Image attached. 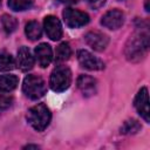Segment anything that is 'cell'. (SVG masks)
Segmentation results:
<instances>
[{
  "mask_svg": "<svg viewBox=\"0 0 150 150\" xmlns=\"http://www.w3.org/2000/svg\"><path fill=\"white\" fill-rule=\"evenodd\" d=\"M149 49V33L148 30H141L135 33L128 40L124 54L129 61H139Z\"/></svg>",
  "mask_w": 150,
  "mask_h": 150,
  "instance_id": "cell-1",
  "label": "cell"
},
{
  "mask_svg": "<svg viewBox=\"0 0 150 150\" xmlns=\"http://www.w3.org/2000/svg\"><path fill=\"white\" fill-rule=\"evenodd\" d=\"M26 118L36 131H43L50 123L52 112L45 103H38L28 109Z\"/></svg>",
  "mask_w": 150,
  "mask_h": 150,
  "instance_id": "cell-2",
  "label": "cell"
},
{
  "mask_svg": "<svg viewBox=\"0 0 150 150\" xmlns=\"http://www.w3.org/2000/svg\"><path fill=\"white\" fill-rule=\"evenodd\" d=\"M22 90L30 100H38L42 97L47 91V86L43 79L39 75H27L22 83Z\"/></svg>",
  "mask_w": 150,
  "mask_h": 150,
  "instance_id": "cell-3",
  "label": "cell"
},
{
  "mask_svg": "<svg viewBox=\"0 0 150 150\" xmlns=\"http://www.w3.org/2000/svg\"><path fill=\"white\" fill-rule=\"evenodd\" d=\"M71 83V71L66 66H57L50 74L49 77V86L50 88L56 91L61 93L69 88Z\"/></svg>",
  "mask_w": 150,
  "mask_h": 150,
  "instance_id": "cell-4",
  "label": "cell"
},
{
  "mask_svg": "<svg viewBox=\"0 0 150 150\" xmlns=\"http://www.w3.org/2000/svg\"><path fill=\"white\" fill-rule=\"evenodd\" d=\"M63 20L69 28H79L89 22V15L86 12L74 9V8H66L62 13Z\"/></svg>",
  "mask_w": 150,
  "mask_h": 150,
  "instance_id": "cell-5",
  "label": "cell"
},
{
  "mask_svg": "<svg viewBox=\"0 0 150 150\" xmlns=\"http://www.w3.org/2000/svg\"><path fill=\"white\" fill-rule=\"evenodd\" d=\"M134 105L137 110V112L141 115V117L149 123L150 122V110H149V95H148V88L143 87L138 90L135 100Z\"/></svg>",
  "mask_w": 150,
  "mask_h": 150,
  "instance_id": "cell-6",
  "label": "cell"
},
{
  "mask_svg": "<svg viewBox=\"0 0 150 150\" xmlns=\"http://www.w3.org/2000/svg\"><path fill=\"white\" fill-rule=\"evenodd\" d=\"M77 60L80 64L88 69V70H102L104 69V62L98 59L97 56H94L90 52L86 49H80L77 52Z\"/></svg>",
  "mask_w": 150,
  "mask_h": 150,
  "instance_id": "cell-7",
  "label": "cell"
},
{
  "mask_svg": "<svg viewBox=\"0 0 150 150\" xmlns=\"http://www.w3.org/2000/svg\"><path fill=\"white\" fill-rule=\"evenodd\" d=\"M84 40L89 47H91L96 52H102L107 48L109 43V38L102 32L98 30H91L88 32L84 36Z\"/></svg>",
  "mask_w": 150,
  "mask_h": 150,
  "instance_id": "cell-8",
  "label": "cell"
},
{
  "mask_svg": "<svg viewBox=\"0 0 150 150\" xmlns=\"http://www.w3.org/2000/svg\"><path fill=\"white\" fill-rule=\"evenodd\" d=\"M124 23V14L122 11L115 8L108 11L101 19V25L108 29H118Z\"/></svg>",
  "mask_w": 150,
  "mask_h": 150,
  "instance_id": "cell-9",
  "label": "cell"
},
{
  "mask_svg": "<svg viewBox=\"0 0 150 150\" xmlns=\"http://www.w3.org/2000/svg\"><path fill=\"white\" fill-rule=\"evenodd\" d=\"M43 28L47 36L53 40L57 41L62 38V26L60 20L54 15H48L43 20Z\"/></svg>",
  "mask_w": 150,
  "mask_h": 150,
  "instance_id": "cell-10",
  "label": "cell"
},
{
  "mask_svg": "<svg viewBox=\"0 0 150 150\" xmlns=\"http://www.w3.org/2000/svg\"><path fill=\"white\" fill-rule=\"evenodd\" d=\"M77 88L81 90V93L89 97L96 94V89H97V81L89 76V75H80L77 79Z\"/></svg>",
  "mask_w": 150,
  "mask_h": 150,
  "instance_id": "cell-11",
  "label": "cell"
},
{
  "mask_svg": "<svg viewBox=\"0 0 150 150\" xmlns=\"http://www.w3.org/2000/svg\"><path fill=\"white\" fill-rule=\"evenodd\" d=\"M16 66L22 71H28V70H30L33 68V66H34V56L32 55V53H30L28 47L22 46L18 50Z\"/></svg>",
  "mask_w": 150,
  "mask_h": 150,
  "instance_id": "cell-12",
  "label": "cell"
},
{
  "mask_svg": "<svg viewBox=\"0 0 150 150\" xmlns=\"http://www.w3.org/2000/svg\"><path fill=\"white\" fill-rule=\"evenodd\" d=\"M34 53L39 64L42 68L48 67L53 60V49L48 43H40L39 46L35 47Z\"/></svg>",
  "mask_w": 150,
  "mask_h": 150,
  "instance_id": "cell-13",
  "label": "cell"
},
{
  "mask_svg": "<svg viewBox=\"0 0 150 150\" xmlns=\"http://www.w3.org/2000/svg\"><path fill=\"white\" fill-rule=\"evenodd\" d=\"M18 83H19V79L16 75H13V74L0 75V91L1 93H9L14 90Z\"/></svg>",
  "mask_w": 150,
  "mask_h": 150,
  "instance_id": "cell-14",
  "label": "cell"
},
{
  "mask_svg": "<svg viewBox=\"0 0 150 150\" xmlns=\"http://www.w3.org/2000/svg\"><path fill=\"white\" fill-rule=\"evenodd\" d=\"M25 33L27 35V38L30 40V41H36L41 38L42 35V28L40 26V23L35 20H32L29 21L26 27H25Z\"/></svg>",
  "mask_w": 150,
  "mask_h": 150,
  "instance_id": "cell-15",
  "label": "cell"
},
{
  "mask_svg": "<svg viewBox=\"0 0 150 150\" xmlns=\"http://www.w3.org/2000/svg\"><path fill=\"white\" fill-rule=\"evenodd\" d=\"M0 27L6 34H11L18 28V20L14 16L4 14L0 18Z\"/></svg>",
  "mask_w": 150,
  "mask_h": 150,
  "instance_id": "cell-16",
  "label": "cell"
},
{
  "mask_svg": "<svg viewBox=\"0 0 150 150\" xmlns=\"http://www.w3.org/2000/svg\"><path fill=\"white\" fill-rule=\"evenodd\" d=\"M16 67L14 57L6 52L0 53V71H9Z\"/></svg>",
  "mask_w": 150,
  "mask_h": 150,
  "instance_id": "cell-17",
  "label": "cell"
},
{
  "mask_svg": "<svg viewBox=\"0 0 150 150\" xmlns=\"http://www.w3.org/2000/svg\"><path fill=\"white\" fill-rule=\"evenodd\" d=\"M70 55H71V49H70V46L68 42H62L57 46L56 55H55L56 62H59V63L64 62L70 57Z\"/></svg>",
  "mask_w": 150,
  "mask_h": 150,
  "instance_id": "cell-18",
  "label": "cell"
},
{
  "mask_svg": "<svg viewBox=\"0 0 150 150\" xmlns=\"http://www.w3.org/2000/svg\"><path fill=\"white\" fill-rule=\"evenodd\" d=\"M33 5V0H8V7L15 12H22L29 9Z\"/></svg>",
  "mask_w": 150,
  "mask_h": 150,
  "instance_id": "cell-19",
  "label": "cell"
},
{
  "mask_svg": "<svg viewBox=\"0 0 150 150\" xmlns=\"http://www.w3.org/2000/svg\"><path fill=\"white\" fill-rule=\"evenodd\" d=\"M141 129V124L136 120H129L124 122V124L121 128L122 134H135Z\"/></svg>",
  "mask_w": 150,
  "mask_h": 150,
  "instance_id": "cell-20",
  "label": "cell"
},
{
  "mask_svg": "<svg viewBox=\"0 0 150 150\" xmlns=\"http://www.w3.org/2000/svg\"><path fill=\"white\" fill-rule=\"evenodd\" d=\"M13 103V97L12 96H6V95H1L0 96V110H5L7 108H9Z\"/></svg>",
  "mask_w": 150,
  "mask_h": 150,
  "instance_id": "cell-21",
  "label": "cell"
},
{
  "mask_svg": "<svg viewBox=\"0 0 150 150\" xmlns=\"http://www.w3.org/2000/svg\"><path fill=\"white\" fill-rule=\"evenodd\" d=\"M105 1H107V0H87L88 5H89L91 8H94V9L100 8L101 6H103Z\"/></svg>",
  "mask_w": 150,
  "mask_h": 150,
  "instance_id": "cell-22",
  "label": "cell"
},
{
  "mask_svg": "<svg viewBox=\"0 0 150 150\" xmlns=\"http://www.w3.org/2000/svg\"><path fill=\"white\" fill-rule=\"evenodd\" d=\"M62 4H68V5H73V4H76L79 0H60Z\"/></svg>",
  "mask_w": 150,
  "mask_h": 150,
  "instance_id": "cell-23",
  "label": "cell"
},
{
  "mask_svg": "<svg viewBox=\"0 0 150 150\" xmlns=\"http://www.w3.org/2000/svg\"><path fill=\"white\" fill-rule=\"evenodd\" d=\"M27 148H34V149H38L39 146H38V145H26L25 149H27Z\"/></svg>",
  "mask_w": 150,
  "mask_h": 150,
  "instance_id": "cell-24",
  "label": "cell"
},
{
  "mask_svg": "<svg viewBox=\"0 0 150 150\" xmlns=\"http://www.w3.org/2000/svg\"><path fill=\"white\" fill-rule=\"evenodd\" d=\"M148 2H149V0H146V1H145V11H146V12H149V6H148Z\"/></svg>",
  "mask_w": 150,
  "mask_h": 150,
  "instance_id": "cell-25",
  "label": "cell"
},
{
  "mask_svg": "<svg viewBox=\"0 0 150 150\" xmlns=\"http://www.w3.org/2000/svg\"><path fill=\"white\" fill-rule=\"evenodd\" d=\"M0 4H1V0H0Z\"/></svg>",
  "mask_w": 150,
  "mask_h": 150,
  "instance_id": "cell-26",
  "label": "cell"
}]
</instances>
